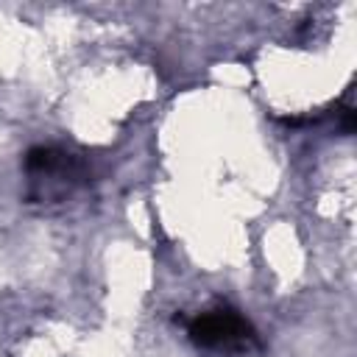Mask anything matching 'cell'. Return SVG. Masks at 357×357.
<instances>
[{"label": "cell", "instance_id": "obj_1", "mask_svg": "<svg viewBox=\"0 0 357 357\" xmlns=\"http://www.w3.org/2000/svg\"><path fill=\"white\" fill-rule=\"evenodd\" d=\"M190 340L201 349H218V351H248L259 346L257 329L231 307H218L195 315L187 324Z\"/></svg>", "mask_w": 357, "mask_h": 357}, {"label": "cell", "instance_id": "obj_2", "mask_svg": "<svg viewBox=\"0 0 357 357\" xmlns=\"http://www.w3.org/2000/svg\"><path fill=\"white\" fill-rule=\"evenodd\" d=\"M337 120H340V126H343V131L346 134H351L354 131V126H357V112H354V106H340L337 109Z\"/></svg>", "mask_w": 357, "mask_h": 357}]
</instances>
